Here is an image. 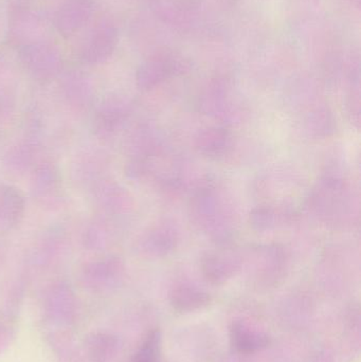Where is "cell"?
Returning a JSON list of instances; mask_svg holds the SVG:
<instances>
[{
  "instance_id": "277c9868",
  "label": "cell",
  "mask_w": 361,
  "mask_h": 362,
  "mask_svg": "<svg viewBox=\"0 0 361 362\" xmlns=\"http://www.w3.org/2000/svg\"><path fill=\"white\" fill-rule=\"evenodd\" d=\"M42 120L36 112H30L25 120V131L12 142L2 155V165L14 176L25 175L40 163L42 150Z\"/></svg>"
},
{
  "instance_id": "484cf974",
  "label": "cell",
  "mask_w": 361,
  "mask_h": 362,
  "mask_svg": "<svg viewBox=\"0 0 361 362\" xmlns=\"http://www.w3.org/2000/svg\"><path fill=\"white\" fill-rule=\"evenodd\" d=\"M210 12L228 13L235 11L241 4V0H197Z\"/></svg>"
},
{
  "instance_id": "ffe728a7",
  "label": "cell",
  "mask_w": 361,
  "mask_h": 362,
  "mask_svg": "<svg viewBox=\"0 0 361 362\" xmlns=\"http://www.w3.org/2000/svg\"><path fill=\"white\" fill-rule=\"evenodd\" d=\"M296 216L295 211L285 204H264L250 212L248 221L252 229L263 233L290 225Z\"/></svg>"
},
{
  "instance_id": "4316f807",
  "label": "cell",
  "mask_w": 361,
  "mask_h": 362,
  "mask_svg": "<svg viewBox=\"0 0 361 362\" xmlns=\"http://www.w3.org/2000/svg\"><path fill=\"white\" fill-rule=\"evenodd\" d=\"M14 112V101L12 97L0 90V133L4 131L6 123L12 118Z\"/></svg>"
},
{
  "instance_id": "6da1fadb",
  "label": "cell",
  "mask_w": 361,
  "mask_h": 362,
  "mask_svg": "<svg viewBox=\"0 0 361 362\" xmlns=\"http://www.w3.org/2000/svg\"><path fill=\"white\" fill-rule=\"evenodd\" d=\"M307 208L322 225L345 229L360 218V198L349 181L339 173H329L309 192Z\"/></svg>"
},
{
  "instance_id": "7402d4cb",
  "label": "cell",
  "mask_w": 361,
  "mask_h": 362,
  "mask_svg": "<svg viewBox=\"0 0 361 362\" xmlns=\"http://www.w3.org/2000/svg\"><path fill=\"white\" fill-rule=\"evenodd\" d=\"M114 223L95 216L85 223L81 231L80 240L85 250L95 253H103L112 246L114 240Z\"/></svg>"
},
{
  "instance_id": "d6986e66",
  "label": "cell",
  "mask_w": 361,
  "mask_h": 362,
  "mask_svg": "<svg viewBox=\"0 0 361 362\" xmlns=\"http://www.w3.org/2000/svg\"><path fill=\"white\" fill-rule=\"evenodd\" d=\"M124 272V263L116 255H102L88 259L81 266V276L89 286L110 284Z\"/></svg>"
},
{
  "instance_id": "9c48e42d",
  "label": "cell",
  "mask_w": 361,
  "mask_h": 362,
  "mask_svg": "<svg viewBox=\"0 0 361 362\" xmlns=\"http://www.w3.org/2000/svg\"><path fill=\"white\" fill-rule=\"evenodd\" d=\"M178 243L179 234L173 225L155 223L137 236L134 251L144 259H162L176 250Z\"/></svg>"
},
{
  "instance_id": "5bb4252c",
  "label": "cell",
  "mask_w": 361,
  "mask_h": 362,
  "mask_svg": "<svg viewBox=\"0 0 361 362\" xmlns=\"http://www.w3.org/2000/svg\"><path fill=\"white\" fill-rule=\"evenodd\" d=\"M69 234L61 225L45 230L29 249V261L34 265H48L67 253Z\"/></svg>"
},
{
  "instance_id": "83f0119b",
  "label": "cell",
  "mask_w": 361,
  "mask_h": 362,
  "mask_svg": "<svg viewBox=\"0 0 361 362\" xmlns=\"http://www.w3.org/2000/svg\"><path fill=\"white\" fill-rule=\"evenodd\" d=\"M307 1L315 2V4H317L318 0H307Z\"/></svg>"
},
{
  "instance_id": "ac0fdd59",
  "label": "cell",
  "mask_w": 361,
  "mask_h": 362,
  "mask_svg": "<svg viewBox=\"0 0 361 362\" xmlns=\"http://www.w3.org/2000/svg\"><path fill=\"white\" fill-rule=\"evenodd\" d=\"M27 204L20 189L0 182V232L16 230L25 218Z\"/></svg>"
},
{
  "instance_id": "30bf717a",
  "label": "cell",
  "mask_w": 361,
  "mask_h": 362,
  "mask_svg": "<svg viewBox=\"0 0 361 362\" xmlns=\"http://www.w3.org/2000/svg\"><path fill=\"white\" fill-rule=\"evenodd\" d=\"M118 29L114 21L101 19L91 30L81 50V59L88 65H99L107 61L118 44Z\"/></svg>"
},
{
  "instance_id": "2e32d148",
  "label": "cell",
  "mask_w": 361,
  "mask_h": 362,
  "mask_svg": "<svg viewBox=\"0 0 361 362\" xmlns=\"http://www.w3.org/2000/svg\"><path fill=\"white\" fill-rule=\"evenodd\" d=\"M124 148L129 159H154L162 157L165 144L156 127L141 123L127 135Z\"/></svg>"
},
{
  "instance_id": "9a60e30c",
  "label": "cell",
  "mask_w": 361,
  "mask_h": 362,
  "mask_svg": "<svg viewBox=\"0 0 361 362\" xmlns=\"http://www.w3.org/2000/svg\"><path fill=\"white\" fill-rule=\"evenodd\" d=\"M195 151L212 160H225L235 150V136L224 127H208L199 129L193 140Z\"/></svg>"
},
{
  "instance_id": "44dd1931",
  "label": "cell",
  "mask_w": 361,
  "mask_h": 362,
  "mask_svg": "<svg viewBox=\"0 0 361 362\" xmlns=\"http://www.w3.org/2000/svg\"><path fill=\"white\" fill-rule=\"evenodd\" d=\"M307 110L301 118V127L307 137L326 139L334 135L337 129L336 120L329 106L317 102Z\"/></svg>"
},
{
  "instance_id": "7c38bea8",
  "label": "cell",
  "mask_w": 361,
  "mask_h": 362,
  "mask_svg": "<svg viewBox=\"0 0 361 362\" xmlns=\"http://www.w3.org/2000/svg\"><path fill=\"white\" fill-rule=\"evenodd\" d=\"M107 158L99 148H86L74 156L71 163V180L81 189L88 191L97 181L107 177Z\"/></svg>"
},
{
  "instance_id": "603a6c76",
  "label": "cell",
  "mask_w": 361,
  "mask_h": 362,
  "mask_svg": "<svg viewBox=\"0 0 361 362\" xmlns=\"http://www.w3.org/2000/svg\"><path fill=\"white\" fill-rule=\"evenodd\" d=\"M91 14L90 0H66L57 15L59 31L72 34L88 21Z\"/></svg>"
},
{
  "instance_id": "52a82bcc",
  "label": "cell",
  "mask_w": 361,
  "mask_h": 362,
  "mask_svg": "<svg viewBox=\"0 0 361 362\" xmlns=\"http://www.w3.org/2000/svg\"><path fill=\"white\" fill-rule=\"evenodd\" d=\"M134 103L129 97L110 95L93 107V135L101 141H110L123 131L133 116Z\"/></svg>"
},
{
  "instance_id": "4fadbf2b",
  "label": "cell",
  "mask_w": 361,
  "mask_h": 362,
  "mask_svg": "<svg viewBox=\"0 0 361 362\" xmlns=\"http://www.w3.org/2000/svg\"><path fill=\"white\" fill-rule=\"evenodd\" d=\"M21 59L25 70L38 82H49L61 74V57L52 46L44 44L27 47Z\"/></svg>"
},
{
  "instance_id": "8992f818",
  "label": "cell",
  "mask_w": 361,
  "mask_h": 362,
  "mask_svg": "<svg viewBox=\"0 0 361 362\" xmlns=\"http://www.w3.org/2000/svg\"><path fill=\"white\" fill-rule=\"evenodd\" d=\"M88 193L95 216L117 225L133 212V196L123 185L108 176L97 181L88 189Z\"/></svg>"
},
{
  "instance_id": "e0dca14e",
  "label": "cell",
  "mask_w": 361,
  "mask_h": 362,
  "mask_svg": "<svg viewBox=\"0 0 361 362\" xmlns=\"http://www.w3.org/2000/svg\"><path fill=\"white\" fill-rule=\"evenodd\" d=\"M220 248L207 251L201 257V265L203 274L213 282H220L230 278L241 267L242 255L237 249L228 244L220 245Z\"/></svg>"
},
{
  "instance_id": "f1b7e54d",
  "label": "cell",
  "mask_w": 361,
  "mask_h": 362,
  "mask_svg": "<svg viewBox=\"0 0 361 362\" xmlns=\"http://www.w3.org/2000/svg\"><path fill=\"white\" fill-rule=\"evenodd\" d=\"M153 1H155V0H153Z\"/></svg>"
},
{
  "instance_id": "5b68a950",
  "label": "cell",
  "mask_w": 361,
  "mask_h": 362,
  "mask_svg": "<svg viewBox=\"0 0 361 362\" xmlns=\"http://www.w3.org/2000/svg\"><path fill=\"white\" fill-rule=\"evenodd\" d=\"M190 61L182 53L171 48L153 51L138 68L136 85L142 91L159 88L190 70Z\"/></svg>"
},
{
  "instance_id": "7a4b0ae2",
  "label": "cell",
  "mask_w": 361,
  "mask_h": 362,
  "mask_svg": "<svg viewBox=\"0 0 361 362\" xmlns=\"http://www.w3.org/2000/svg\"><path fill=\"white\" fill-rule=\"evenodd\" d=\"M193 225L220 245L228 244L235 235L237 215L230 196L214 182L199 183L190 202Z\"/></svg>"
},
{
  "instance_id": "cb8c5ba5",
  "label": "cell",
  "mask_w": 361,
  "mask_h": 362,
  "mask_svg": "<svg viewBox=\"0 0 361 362\" xmlns=\"http://www.w3.org/2000/svg\"><path fill=\"white\" fill-rule=\"evenodd\" d=\"M134 362H160V339L157 332L148 334L136 352Z\"/></svg>"
},
{
  "instance_id": "8fae6325",
  "label": "cell",
  "mask_w": 361,
  "mask_h": 362,
  "mask_svg": "<svg viewBox=\"0 0 361 362\" xmlns=\"http://www.w3.org/2000/svg\"><path fill=\"white\" fill-rule=\"evenodd\" d=\"M61 100L68 110L76 116L88 114L95 105V91L93 83L81 72H70L61 78Z\"/></svg>"
},
{
  "instance_id": "3957f363",
  "label": "cell",
  "mask_w": 361,
  "mask_h": 362,
  "mask_svg": "<svg viewBox=\"0 0 361 362\" xmlns=\"http://www.w3.org/2000/svg\"><path fill=\"white\" fill-rule=\"evenodd\" d=\"M199 106L220 127H235L247 118V106L237 95L232 78L227 74H216L206 83L199 93Z\"/></svg>"
},
{
  "instance_id": "d4e9b609",
  "label": "cell",
  "mask_w": 361,
  "mask_h": 362,
  "mask_svg": "<svg viewBox=\"0 0 361 362\" xmlns=\"http://www.w3.org/2000/svg\"><path fill=\"white\" fill-rule=\"evenodd\" d=\"M231 339H232L235 348L239 349L242 352L251 351L252 349L258 348L256 338H254L249 332L242 329L241 327H233Z\"/></svg>"
},
{
  "instance_id": "ba28073f",
  "label": "cell",
  "mask_w": 361,
  "mask_h": 362,
  "mask_svg": "<svg viewBox=\"0 0 361 362\" xmlns=\"http://www.w3.org/2000/svg\"><path fill=\"white\" fill-rule=\"evenodd\" d=\"M29 187L34 202L47 210L59 209L65 202L63 174L51 159H42L30 172Z\"/></svg>"
}]
</instances>
